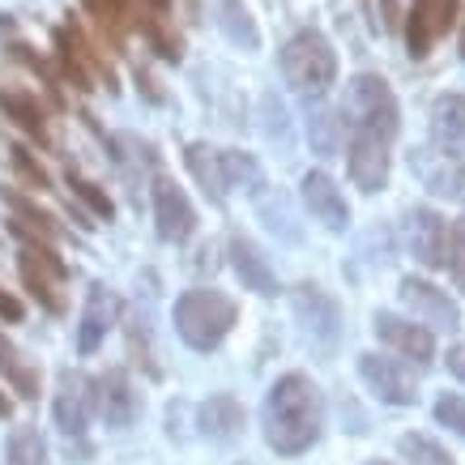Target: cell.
<instances>
[{
    "instance_id": "24",
    "label": "cell",
    "mask_w": 465,
    "mask_h": 465,
    "mask_svg": "<svg viewBox=\"0 0 465 465\" xmlns=\"http://www.w3.org/2000/svg\"><path fill=\"white\" fill-rule=\"evenodd\" d=\"M0 201H5V205H9V210L17 213V223L30 226V231H35V235H43L47 243H52V240L60 235L56 218H52V213H43L39 205H35V201H26L22 193H14V188H0Z\"/></svg>"
},
{
    "instance_id": "38",
    "label": "cell",
    "mask_w": 465,
    "mask_h": 465,
    "mask_svg": "<svg viewBox=\"0 0 465 465\" xmlns=\"http://www.w3.org/2000/svg\"><path fill=\"white\" fill-rule=\"evenodd\" d=\"M9 414H14V401H9V397L0 393V419H9Z\"/></svg>"
},
{
    "instance_id": "14",
    "label": "cell",
    "mask_w": 465,
    "mask_h": 465,
    "mask_svg": "<svg viewBox=\"0 0 465 465\" xmlns=\"http://www.w3.org/2000/svg\"><path fill=\"white\" fill-rule=\"evenodd\" d=\"M346 154H351L354 188H363V193H381L384 183H389V142L367 137V133H351Z\"/></svg>"
},
{
    "instance_id": "19",
    "label": "cell",
    "mask_w": 465,
    "mask_h": 465,
    "mask_svg": "<svg viewBox=\"0 0 465 465\" xmlns=\"http://www.w3.org/2000/svg\"><path fill=\"white\" fill-rule=\"evenodd\" d=\"M243 431V406L231 393H213L210 401H201V436L231 444Z\"/></svg>"
},
{
    "instance_id": "16",
    "label": "cell",
    "mask_w": 465,
    "mask_h": 465,
    "mask_svg": "<svg viewBox=\"0 0 465 465\" xmlns=\"http://www.w3.org/2000/svg\"><path fill=\"white\" fill-rule=\"evenodd\" d=\"M231 265H235V273H240L243 291H256V295H278V273H273V265H269V256L256 248L248 235H231Z\"/></svg>"
},
{
    "instance_id": "30",
    "label": "cell",
    "mask_w": 465,
    "mask_h": 465,
    "mask_svg": "<svg viewBox=\"0 0 465 465\" xmlns=\"http://www.w3.org/2000/svg\"><path fill=\"white\" fill-rule=\"evenodd\" d=\"M64 183L73 188V197H82L85 205H90V213H94V218H103V223H112V218H115L112 197H107V193H103V188H99L94 180H85V175L69 171V175H64Z\"/></svg>"
},
{
    "instance_id": "34",
    "label": "cell",
    "mask_w": 465,
    "mask_h": 465,
    "mask_svg": "<svg viewBox=\"0 0 465 465\" xmlns=\"http://www.w3.org/2000/svg\"><path fill=\"white\" fill-rule=\"evenodd\" d=\"M449 269H452V282L465 291V218L452 226L449 235Z\"/></svg>"
},
{
    "instance_id": "1",
    "label": "cell",
    "mask_w": 465,
    "mask_h": 465,
    "mask_svg": "<svg viewBox=\"0 0 465 465\" xmlns=\"http://www.w3.org/2000/svg\"><path fill=\"white\" fill-rule=\"evenodd\" d=\"M261 423H265V444L282 457H299L321 440L324 427V401L321 389L303 376V371H286L273 381L261 410Z\"/></svg>"
},
{
    "instance_id": "4",
    "label": "cell",
    "mask_w": 465,
    "mask_h": 465,
    "mask_svg": "<svg viewBox=\"0 0 465 465\" xmlns=\"http://www.w3.org/2000/svg\"><path fill=\"white\" fill-rule=\"evenodd\" d=\"M282 73L303 94H329V85L338 82V52L321 30H299L282 47Z\"/></svg>"
},
{
    "instance_id": "3",
    "label": "cell",
    "mask_w": 465,
    "mask_h": 465,
    "mask_svg": "<svg viewBox=\"0 0 465 465\" xmlns=\"http://www.w3.org/2000/svg\"><path fill=\"white\" fill-rule=\"evenodd\" d=\"M341 124L351 133H367V137H381L393 145V137L401 133V107H397V94L389 90V82L376 73L351 77L346 103H341Z\"/></svg>"
},
{
    "instance_id": "7",
    "label": "cell",
    "mask_w": 465,
    "mask_h": 465,
    "mask_svg": "<svg viewBox=\"0 0 465 465\" xmlns=\"http://www.w3.org/2000/svg\"><path fill=\"white\" fill-rule=\"evenodd\" d=\"M90 410H94V381L85 371H60L56 381V401H52V414H56V427L64 436L82 440L85 423H90Z\"/></svg>"
},
{
    "instance_id": "23",
    "label": "cell",
    "mask_w": 465,
    "mask_h": 465,
    "mask_svg": "<svg viewBox=\"0 0 465 465\" xmlns=\"http://www.w3.org/2000/svg\"><path fill=\"white\" fill-rule=\"evenodd\" d=\"M0 371L9 376V384L17 389V397H26V401H35V397H39V367L26 363V354L17 351L5 333H0Z\"/></svg>"
},
{
    "instance_id": "25",
    "label": "cell",
    "mask_w": 465,
    "mask_h": 465,
    "mask_svg": "<svg viewBox=\"0 0 465 465\" xmlns=\"http://www.w3.org/2000/svg\"><path fill=\"white\" fill-rule=\"evenodd\" d=\"M419 171H423V183L440 197H461L465 193V167L457 158H444L440 154V167H431L427 158H419Z\"/></svg>"
},
{
    "instance_id": "2",
    "label": "cell",
    "mask_w": 465,
    "mask_h": 465,
    "mask_svg": "<svg viewBox=\"0 0 465 465\" xmlns=\"http://www.w3.org/2000/svg\"><path fill=\"white\" fill-rule=\"evenodd\" d=\"M235 321H240V308H235V299L223 295V291L197 286V291H183V295L175 299V333H180L193 351L223 346V338L235 329Z\"/></svg>"
},
{
    "instance_id": "36",
    "label": "cell",
    "mask_w": 465,
    "mask_h": 465,
    "mask_svg": "<svg viewBox=\"0 0 465 465\" xmlns=\"http://www.w3.org/2000/svg\"><path fill=\"white\" fill-rule=\"evenodd\" d=\"M26 316V308H22V299L17 295H9L5 286H0V321H9V324H17Z\"/></svg>"
},
{
    "instance_id": "20",
    "label": "cell",
    "mask_w": 465,
    "mask_h": 465,
    "mask_svg": "<svg viewBox=\"0 0 465 465\" xmlns=\"http://www.w3.org/2000/svg\"><path fill=\"white\" fill-rule=\"evenodd\" d=\"M183 163H188V171L197 175V183L205 188V197L213 201V205H223L226 201V171H223V150H210V145H188V154H183Z\"/></svg>"
},
{
    "instance_id": "33",
    "label": "cell",
    "mask_w": 465,
    "mask_h": 465,
    "mask_svg": "<svg viewBox=\"0 0 465 465\" xmlns=\"http://www.w3.org/2000/svg\"><path fill=\"white\" fill-rule=\"evenodd\" d=\"M9 158H14V167H17V175H22V180L30 183V188H47V171L39 167V163H35V158H30V150L26 145H14V150H9Z\"/></svg>"
},
{
    "instance_id": "8",
    "label": "cell",
    "mask_w": 465,
    "mask_h": 465,
    "mask_svg": "<svg viewBox=\"0 0 465 465\" xmlns=\"http://www.w3.org/2000/svg\"><path fill=\"white\" fill-rule=\"evenodd\" d=\"M359 376L384 406H414L419 401V384L410 376L406 363L397 359H381V354H359Z\"/></svg>"
},
{
    "instance_id": "12",
    "label": "cell",
    "mask_w": 465,
    "mask_h": 465,
    "mask_svg": "<svg viewBox=\"0 0 465 465\" xmlns=\"http://www.w3.org/2000/svg\"><path fill=\"white\" fill-rule=\"evenodd\" d=\"M376 338L384 346H393L401 359H414L419 367H427L436 359V338H431V329L427 324H414L406 316H393V312H376Z\"/></svg>"
},
{
    "instance_id": "37",
    "label": "cell",
    "mask_w": 465,
    "mask_h": 465,
    "mask_svg": "<svg viewBox=\"0 0 465 465\" xmlns=\"http://www.w3.org/2000/svg\"><path fill=\"white\" fill-rule=\"evenodd\" d=\"M444 359H449V371H452V376H457V381L465 384V346H452V351L444 354Z\"/></svg>"
},
{
    "instance_id": "15",
    "label": "cell",
    "mask_w": 465,
    "mask_h": 465,
    "mask_svg": "<svg viewBox=\"0 0 465 465\" xmlns=\"http://www.w3.org/2000/svg\"><path fill=\"white\" fill-rule=\"evenodd\" d=\"M120 316V299L115 291H107L103 282L90 286V295H85V312H82V324H77V351L82 354H94L107 338V329L115 324Z\"/></svg>"
},
{
    "instance_id": "9",
    "label": "cell",
    "mask_w": 465,
    "mask_h": 465,
    "mask_svg": "<svg viewBox=\"0 0 465 465\" xmlns=\"http://www.w3.org/2000/svg\"><path fill=\"white\" fill-rule=\"evenodd\" d=\"M94 401H99L103 423L115 427V431L133 427L137 414H142V397H137V389H133L124 367H107L99 381H94Z\"/></svg>"
},
{
    "instance_id": "6",
    "label": "cell",
    "mask_w": 465,
    "mask_h": 465,
    "mask_svg": "<svg viewBox=\"0 0 465 465\" xmlns=\"http://www.w3.org/2000/svg\"><path fill=\"white\" fill-rule=\"evenodd\" d=\"M449 223L444 213L431 210V205H419V210L406 213V243H410V256L427 269H444L449 265Z\"/></svg>"
},
{
    "instance_id": "21",
    "label": "cell",
    "mask_w": 465,
    "mask_h": 465,
    "mask_svg": "<svg viewBox=\"0 0 465 465\" xmlns=\"http://www.w3.org/2000/svg\"><path fill=\"white\" fill-rule=\"evenodd\" d=\"M17 269H22V282H26V291L35 299H39L43 308L47 312H64V295H60V282H64V278H56V273H52V269H43L39 261H35V256H17Z\"/></svg>"
},
{
    "instance_id": "39",
    "label": "cell",
    "mask_w": 465,
    "mask_h": 465,
    "mask_svg": "<svg viewBox=\"0 0 465 465\" xmlns=\"http://www.w3.org/2000/svg\"><path fill=\"white\" fill-rule=\"evenodd\" d=\"M150 5H154L158 14H167V5H171V0H150Z\"/></svg>"
},
{
    "instance_id": "18",
    "label": "cell",
    "mask_w": 465,
    "mask_h": 465,
    "mask_svg": "<svg viewBox=\"0 0 465 465\" xmlns=\"http://www.w3.org/2000/svg\"><path fill=\"white\" fill-rule=\"evenodd\" d=\"M0 112L5 120H14L22 133H30L39 145H47V112L39 107V99L22 90V85H0Z\"/></svg>"
},
{
    "instance_id": "29",
    "label": "cell",
    "mask_w": 465,
    "mask_h": 465,
    "mask_svg": "<svg viewBox=\"0 0 465 465\" xmlns=\"http://www.w3.org/2000/svg\"><path fill=\"white\" fill-rule=\"evenodd\" d=\"M223 30H226V39L240 43V47H256L261 43L252 17H248V9H243L240 0H223Z\"/></svg>"
},
{
    "instance_id": "11",
    "label": "cell",
    "mask_w": 465,
    "mask_h": 465,
    "mask_svg": "<svg viewBox=\"0 0 465 465\" xmlns=\"http://www.w3.org/2000/svg\"><path fill=\"white\" fill-rule=\"evenodd\" d=\"M154 223H158V235L167 243H188L193 231H197V210H193V201L183 197L180 183L163 180V175L154 180Z\"/></svg>"
},
{
    "instance_id": "31",
    "label": "cell",
    "mask_w": 465,
    "mask_h": 465,
    "mask_svg": "<svg viewBox=\"0 0 465 465\" xmlns=\"http://www.w3.org/2000/svg\"><path fill=\"white\" fill-rule=\"evenodd\" d=\"M85 9L99 17L103 26H128L133 22V0H85Z\"/></svg>"
},
{
    "instance_id": "17",
    "label": "cell",
    "mask_w": 465,
    "mask_h": 465,
    "mask_svg": "<svg viewBox=\"0 0 465 465\" xmlns=\"http://www.w3.org/2000/svg\"><path fill=\"white\" fill-rule=\"evenodd\" d=\"M431 142L444 158L465 154V94H440L431 103Z\"/></svg>"
},
{
    "instance_id": "26",
    "label": "cell",
    "mask_w": 465,
    "mask_h": 465,
    "mask_svg": "<svg viewBox=\"0 0 465 465\" xmlns=\"http://www.w3.org/2000/svg\"><path fill=\"white\" fill-rule=\"evenodd\" d=\"M56 60L64 69V82H73V90H90V73H85V47L77 35L56 30Z\"/></svg>"
},
{
    "instance_id": "27",
    "label": "cell",
    "mask_w": 465,
    "mask_h": 465,
    "mask_svg": "<svg viewBox=\"0 0 465 465\" xmlns=\"http://www.w3.org/2000/svg\"><path fill=\"white\" fill-rule=\"evenodd\" d=\"M397 452H401L410 465H457L449 449H440L436 440L419 436V431H406V436L397 440Z\"/></svg>"
},
{
    "instance_id": "28",
    "label": "cell",
    "mask_w": 465,
    "mask_h": 465,
    "mask_svg": "<svg viewBox=\"0 0 465 465\" xmlns=\"http://www.w3.org/2000/svg\"><path fill=\"white\" fill-rule=\"evenodd\" d=\"M9 465H47V444L35 427H17L9 436Z\"/></svg>"
},
{
    "instance_id": "41",
    "label": "cell",
    "mask_w": 465,
    "mask_h": 465,
    "mask_svg": "<svg viewBox=\"0 0 465 465\" xmlns=\"http://www.w3.org/2000/svg\"><path fill=\"white\" fill-rule=\"evenodd\" d=\"M461 52H465V35H461Z\"/></svg>"
},
{
    "instance_id": "22",
    "label": "cell",
    "mask_w": 465,
    "mask_h": 465,
    "mask_svg": "<svg viewBox=\"0 0 465 465\" xmlns=\"http://www.w3.org/2000/svg\"><path fill=\"white\" fill-rule=\"evenodd\" d=\"M440 26H436V0H414L406 14V47L414 60H423L436 43Z\"/></svg>"
},
{
    "instance_id": "13",
    "label": "cell",
    "mask_w": 465,
    "mask_h": 465,
    "mask_svg": "<svg viewBox=\"0 0 465 465\" xmlns=\"http://www.w3.org/2000/svg\"><path fill=\"white\" fill-rule=\"evenodd\" d=\"M299 193H303V205H308V213L321 226H329V231H346L351 226V205L341 197V188L333 183V175L308 171L303 183H299Z\"/></svg>"
},
{
    "instance_id": "5",
    "label": "cell",
    "mask_w": 465,
    "mask_h": 465,
    "mask_svg": "<svg viewBox=\"0 0 465 465\" xmlns=\"http://www.w3.org/2000/svg\"><path fill=\"white\" fill-rule=\"evenodd\" d=\"M295 316H299V324H303V338H308L316 351H333V346H338L341 312L321 286H312V282L295 286Z\"/></svg>"
},
{
    "instance_id": "32",
    "label": "cell",
    "mask_w": 465,
    "mask_h": 465,
    "mask_svg": "<svg viewBox=\"0 0 465 465\" xmlns=\"http://www.w3.org/2000/svg\"><path fill=\"white\" fill-rule=\"evenodd\" d=\"M436 423L449 427V431H457V436L465 440V397H457V393L440 397L436 401Z\"/></svg>"
},
{
    "instance_id": "40",
    "label": "cell",
    "mask_w": 465,
    "mask_h": 465,
    "mask_svg": "<svg viewBox=\"0 0 465 465\" xmlns=\"http://www.w3.org/2000/svg\"><path fill=\"white\" fill-rule=\"evenodd\" d=\"M367 465H389V461H367Z\"/></svg>"
},
{
    "instance_id": "35",
    "label": "cell",
    "mask_w": 465,
    "mask_h": 465,
    "mask_svg": "<svg viewBox=\"0 0 465 465\" xmlns=\"http://www.w3.org/2000/svg\"><path fill=\"white\" fill-rule=\"evenodd\" d=\"M461 17V0H436V26L440 35H449V26Z\"/></svg>"
},
{
    "instance_id": "10",
    "label": "cell",
    "mask_w": 465,
    "mask_h": 465,
    "mask_svg": "<svg viewBox=\"0 0 465 465\" xmlns=\"http://www.w3.org/2000/svg\"><path fill=\"white\" fill-rule=\"evenodd\" d=\"M401 303L414 312V321H423L427 329H457L461 324V312L457 303L449 299V291H440L436 282H427V278H401Z\"/></svg>"
}]
</instances>
